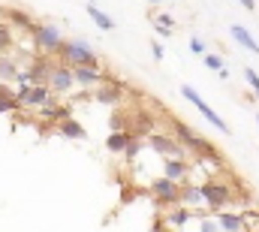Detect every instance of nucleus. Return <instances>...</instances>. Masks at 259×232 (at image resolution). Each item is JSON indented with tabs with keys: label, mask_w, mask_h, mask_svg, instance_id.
Masks as SVG:
<instances>
[{
	"label": "nucleus",
	"mask_w": 259,
	"mask_h": 232,
	"mask_svg": "<svg viewBox=\"0 0 259 232\" xmlns=\"http://www.w3.org/2000/svg\"><path fill=\"white\" fill-rule=\"evenodd\" d=\"M58 58H61V63H66V66H103L100 58L94 55L91 43L81 40V36H75V40H64L61 49H58Z\"/></svg>",
	"instance_id": "nucleus-1"
},
{
	"label": "nucleus",
	"mask_w": 259,
	"mask_h": 232,
	"mask_svg": "<svg viewBox=\"0 0 259 232\" xmlns=\"http://www.w3.org/2000/svg\"><path fill=\"white\" fill-rule=\"evenodd\" d=\"M199 193H202V205H208L211 211H226L232 205V199H235L232 187L223 184V181H214V178L202 181L199 184Z\"/></svg>",
	"instance_id": "nucleus-2"
},
{
	"label": "nucleus",
	"mask_w": 259,
	"mask_h": 232,
	"mask_svg": "<svg viewBox=\"0 0 259 232\" xmlns=\"http://www.w3.org/2000/svg\"><path fill=\"white\" fill-rule=\"evenodd\" d=\"M30 36H33V49L39 52V58L58 55V49H61V43H64V33H61L58 24H36V27L30 30Z\"/></svg>",
	"instance_id": "nucleus-3"
},
{
	"label": "nucleus",
	"mask_w": 259,
	"mask_h": 232,
	"mask_svg": "<svg viewBox=\"0 0 259 232\" xmlns=\"http://www.w3.org/2000/svg\"><path fill=\"white\" fill-rule=\"evenodd\" d=\"M145 148H151L154 154H160L163 160H187V151L166 133H148L145 136Z\"/></svg>",
	"instance_id": "nucleus-4"
},
{
	"label": "nucleus",
	"mask_w": 259,
	"mask_h": 232,
	"mask_svg": "<svg viewBox=\"0 0 259 232\" xmlns=\"http://www.w3.org/2000/svg\"><path fill=\"white\" fill-rule=\"evenodd\" d=\"M69 69H72V85H78L84 94H91L97 85H103L109 79L103 66H69Z\"/></svg>",
	"instance_id": "nucleus-5"
},
{
	"label": "nucleus",
	"mask_w": 259,
	"mask_h": 232,
	"mask_svg": "<svg viewBox=\"0 0 259 232\" xmlns=\"http://www.w3.org/2000/svg\"><path fill=\"white\" fill-rule=\"evenodd\" d=\"M15 100H18V109H39L52 100V91H49V85H27V88L15 91Z\"/></svg>",
	"instance_id": "nucleus-6"
},
{
	"label": "nucleus",
	"mask_w": 259,
	"mask_h": 232,
	"mask_svg": "<svg viewBox=\"0 0 259 232\" xmlns=\"http://www.w3.org/2000/svg\"><path fill=\"white\" fill-rule=\"evenodd\" d=\"M181 97H184V100H190L196 109L202 112V118H205V121H211V124L220 130V133H226V136H229V127H226V121H220V115H217V112H214V109H211V106H208L202 97H199V91H196L193 85H181Z\"/></svg>",
	"instance_id": "nucleus-7"
},
{
	"label": "nucleus",
	"mask_w": 259,
	"mask_h": 232,
	"mask_svg": "<svg viewBox=\"0 0 259 232\" xmlns=\"http://www.w3.org/2000/svg\"><path fill=\"white\" fill-rule=\"evenodd\" d=\"M148 190H151V196L157 199V202H163V205H178V196H181V187L175 184V181H169V178H151L148 181Z\"/></svg>",
	"instance_id": "nucleus-8"
},
{
	"label": "nucleus",
	"mask_w": 259,
	"mask_h": 232,
	"mask_svg": "<svg viewBox=\"0 0 259 232\" xmlns=\"http://www.w3.org/2000/svg\"><path fill=\"white\" fill-rule=\"evenodd\" d=\"M46 85H49V91H52L55 97L69 94V91L75 88V85H72V69H69L66 63H55L52 72H49V79H46Z\"/></svg>",
	"instance_id": "nucleus-9"
},
{
	"label": "nucleus",
	"mask_w": 259,
	"mask_h": 232,
	"mask_svg": "<svg viewBox=\"0 0 259 232\" xmlns=\"http://www.w3.org/2000/svg\"><path fill=\"white\" fill-rule=\"evenodd\" d=\"M88 97H91V100H97V103H103V106H118V103H121V97H124V91H121V85H118V82L106 79V82H103V85H97Z\"/></svg>",
	"instance_id": "nucleus-10"
},
{
	"label": "nucleus",
	"mask_w": 259,
	"mask_h": 232,
	"mask_svg": "<svg viewBox=\"0 0 259 232\" xmlns=\"http://www.w3.org/2000/svg\"><path fill=\"white\" fill-rule=\"evenodd\" d=\"M0 15H3V24H9V27H18V30H33L36 27V21L24 12V9H18V6H3L0 9Z\"/></svg>",
	"instance_id": "nucleus-11"
},
{
	"label": "nucleus",
	"mask_w": 259,
	"mask_h": 232,
	"mask_svg": "<svg viewBox=\"0 0 259 232\" xmlns=\"http://www.w3.org/2000/svg\"><path fill=\"white\" fill-rule=\"evenodd\" d=\"M163 178L175 181L178 187L190 184V160H163Z\"/></svg>",
	"instance_id": "nucleus-12"
},
{
	"label": "nucleus",
	"mask_w": 259,
	"mask_h": 232,
	"mask_svg": "<svg viewBox=\"0 0 259 232\" xmlns=\"http://www.w3.org/2000/svg\"><path fill=\"white\" fill-rule=\"evenodd\" d=\"M36 112H39V118H42V121H58V124H61L64 118H72L69 103H64V100H61V97H55V94H52V100H49L46 106H39Z\"/></svg>",
	"instance_id": "nucleus-13"
},
{
	"label": "nucleus",
	"mask_w": 259,
	"mask_h": 232,
	"mask_svg": "<svg viewBox=\"0 0 259 232\" xmlns=\"http://www.w3.org/2000/svg\"><path fill=\"white\" fill-rule=\"evenodd\" d=\"M52 66H55V60H52V58H39V55H36V58L24 66V72L30 75V85H46V79H49Z\"/></svg>",
	"instance_id": "nucleus-14"
},
{
	"label": "nucleus",
	"mask_w": 259,
	"mask_h": 232,
	"mask_svg": "<svg viewBox=\"0 0 259 232\" xmlns=\"http://www.w3.org/2000/svg\"><path fill=\"white\" fill-rule=\"evenodd\" d=\"M214 223H217V229L220 232H244L241 226V211H217L214 214Z\"/></svg>",
	"instance_id": "nucleus-15"
},
{
	"label": "nucleus",
	"mask_w": 259,
	"mask_h": 232,
	"mask_svg": "<svg viewBox=\"0 0 259 232\" xmlns=\"http://www.w3.org/2000/svg\"><path fill=\"white\" fill-rule=\"evenodd\" d=\"M190 217H193V211L184 208V205H169V211L163 214V220H166L169 226H175V229H184V226L190 223Z\"/></svg>",
	"instance_id": "nucleus-16"
},
{
	"label": "nucleus",
	"mask_w": 259,
	"mask_h": 232,
	"mask_svg": "<svg viewBox=\"0 0 259 232\" xmlns=\"http://www.w3.org/2000/svg\"><path fill=\"white\" fill-rule=\"evenodd\" d=\"M229 33H232V40H235L241 49H247V52L259 55V43L250 36V30H247V27H241V24H232V27H229Z\"/></svg>",
	"instance_id": "nucleus-17"
},
{
	"label": "nucleus",
	"mask_w": 259,
	"mask_h": 232,
	"mask_svg": "<svg viewBox=\"0 0 259 232\" xmlns=\"http://www.w3.org/2000/svg\"><path fill=\"white\" fill-rule=\"evenodd\" d=\"M58 133L66 136V139H84V136H88V130H84L81 121H75V118H64V121L58 124Z\"/></svg>",
	"instance_id": "nucleus-18"
},
{
	"label": "nucleus",
	"mask_w": 259,
	"mask_h": 232,
	"mask_svg": "<svg viewBox=\"0 0 259 232\" xmlns=\"http://www.w3.org/2000/svg\"><path fill=\"white\" fill-rule=\"evenodd\" d=\"M178 205H184V208H190V211H193L196 205H202V193H199V184H184V187H181Z\"/></svg>",
	"instance_id": "nucleus-19"
},
{
	"label": "nucleus",
	"mask_w": 259,
	"mask_h": 232,
	"mask_svg": "<svg viewBox=\"0 0 259 232\" xmlns=\"http://www.w3.org/2000/svg\"><path fill=\"white\" fill-rule=\"evenodd\" d=\"M18 112V100H15V88L0 85V115H12Z\"/></svg>",
	"instance_id": "nucleus-20"
},
{
	"label": "nucleus",
	"mask_w": 259,
	"mask_h": 232,
	"mask_svg": "<svg viewBox=\"0 0 259 232\" xmlns=\"http://www.w3.org/2000/svg\"><path fill=\"white\" fill-rule=\"evenodd\" d=\"M130 142H133V136H130L127 130H115V133L106 139V148H109L112 154H124V148H127Z\"/></svg>",
	"instance_id": "nucleus-21"
},
{
	"label": "nucleus",
	"mask_w": 259,
	"mask_h": 232,
	"mask_svg": "<svg viewBox=\"0 0 259 232\" xmlns=\"http://www.w3.org/2000/svg\"><path fill=\"white\" fill-rule=\"evenodd\" d=\"M18 60L15 58H9V55H0V82L6 85V82H12L15 75H18Z\"/></svg>",
	"instance_id": "nucleus-22"
},
{
	"label": "nucleus",
	"mask_w": 259,
	"mask_h": 232,
	"mask_svg": "<svg viewBox=\"0 0 259 232\" xmlns=\"http://www.w3.org/2000/svg\"><path fill=\"white\" fill-rule=\"evenodd\" d=\"M88 15L97 21V27H103V30H115V18H112V15H106L103 9H97L94 3H88Z\"/></svg>",
	"instance_id": "nucleus-23"
},
{
	"label": "nucleus",
	"mask_w": 259,
	"mask_h": 232,
	"mask_svg": "<svg viewBox=\"0 0 259 232\" xmlns=\"http://www.w3.org/2000/svg\"><path fill=\"white\" fill-rule=\"evenodd\" d=\"M15 46V36H12V27L0 21V55H9V49Z\"/></svg>",
	"instance_id": "nucleus-24"
},
{
	"label": "nucleus",
	"mask_w": 259,
	"mask_h": 232,
	"mask_svg": "<svg viewBox=\"0 0 259 232\" xmlns=\"http://www.w3.org/2000/svg\"><path fill=\"white\" fill-rule=\"evenodd\" d=\"M193 217L199 220V232H220V229H217V223H214V220H211L208 214H202V211H196Z\"/></svg>",
	"instance_id": "nucleus-25"
},
{
	"label": "nucleus",
	"mask_w": 259,
	"mask_h": 232,
	"mask_svg": "<svg viewBox=\"0 0 259 232\" xmlns=\"http://www.w3.org/2000/svg\"><path fill=\"white\" fill-rule=\"evenodd\" d=\"M202 58H205V66H208V69H214V72L226 69V60L220 58V55H202Z\"/></svg>",
	"instance_id": "nucleus-26"
},
{
	"label": "nucleus",
	"mask_w": 259,
	"mask_h": 232,
	"mask_svg": "<svg viewBox=\"0 0 259 232\" xmlns=\"http://www.w3.org/2000/svg\"><path fill=\"white\" fill-rule=\"evenodd\" d=\"M142 148H145V145H142V142H139V139H133V142H130L127 148H124V154H127V160H136V157H139V151H142Z\"/></svg>",
	"instance_id": "nucleus-27"
},
{
	"label": "nucleus",
	"mask_w": 259,
	"mask_h": 232,
	"mask_svg": "<svg viewBox=\"0 0 259 232\" xmlns=\"http://www.w3.org/2000/svg\"><path fill=\"white\" fill-rule=\"evenodd\" d=\"M244 79H247V85H250V88L256 91V97H259V72H256V69H250V66H247V69H244Z\"/></svg>",
	"instance_id": "nucleus-28"
},
{
	"label": "nucleus",
	"mask_w": 259,
	"mask_h": 232,
	"mask_svg": "<svg viewBox=\"0 0 259 232\" xmlns=\"http://www.w3.org/2000/svg\"><path fill=\"white\" fill-rule=\"evenodd\" d=\"M154 24H157V27H166V30H175V27H172L175 21H172V15H166V12H160V15L154 18Z\"/></svg>",
	"instance_id": "nucleus-29"
},
{
	"label": "nucleus",
	"mask_w": 259,
	"mask_h": 232,
	"mask_svg": "<svg viewBox=\"0 0 259 232\" xmlns=\"http://www.w3.org/2000/svg\"><path fill=\"white\" fill-rule=\"evenodd\" d=\"M190 52H193V55H205V43H202L199 36H190Z\"/></svg>",
	"instance_id": "nucleus-30"
},
{
	"label": "nucleus",
	"mask_w": 259,
	"mask_h": 232,
	"mask_svg": "<svg viewBox=\"0 0 259 232\" xmlns=\"http://www.w3.org/2000/svg\"><path fill=\"white\" fill-rule=\"evenodd\" d=\"M151 52H154V60H163V55H166L163 43H151Z\"/></svg>",
	"instance_id": "nucleus-31"
},
{
	"label": "nucleus",
	"mask_w": 259,
	"mask_h": 232,
	"mask_svg": "<svg viewBox=\"0 0 259 232\" xmlns=\"http://www.w3.org/2000/svg\"><path fill=\"white\" fill-rule=\"evenodd\" d=\"M238 3H241L244 9H250V12H253V6H256V0H238Z\"/></svg>",
	"instance_id": "nucleus-32"
},
{
	"label": "nucleus",
	"mask_w": 259,
	"mask_h": 232,
	"mask_svg": "<svg viewBox=\"0 0 259 232\" xmlns=\"http://www.w3.org/2000/svg\"><path fill=\"white\" fill-rule=\"evenodd\" d=\"M148 3H163V0H148Z\"/></svg>",
	"instance_id": "nucleus-33"
},
{
	"label": "nucleus",
	"mask_w": 259,
	"mask_h": 232,
	"mask_svg": "<svg viewBox=\"0 0 259 232\" xmlns=\"http://www.w3.org/2000/svg\"><path fill=\"white\" fill-rule=\"evenodd\" d=\"M256 121H259V115H256Z\"/></svg>",
	"instance_id": "nucleus-34"
}]
</instances>
